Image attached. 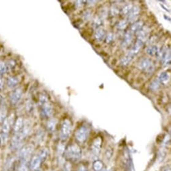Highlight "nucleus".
Listing matches in <instances>:
<instances>
[{
    "instance_id": "f257e3e1",
    "label": "nucleus",
    "mask_w": 171,
    "mask_h": 171,
    "mask_svg": "<svg viewBox=\"0 0 171 171\" xmlns=\"http://www.w3.org/2000/svg\"><path fill=\"white\" fill-rule=\"evenodd\" d=\"M65 155L68 159L78 160L81 157L82 150L79 146L76 144H72L69 145L65 150Z\"/></svg>"
},
{
    "instance_id": "f03ea898",
    "label": "nucleus",
    "mask_w": 171,
    "mask_h": 171,
    "mask_svg": "<svg viewBox=\"0 0 171 171\" xmlns=\"http://www.w3.org/2000/svg\"><path fill=\"white\" fill-rule=\"evenodd\" d=\"M73 126L71 122L68 119H65L60 124L59 136L61 140H65L68 138L72 131Z\"/></svg>"
},
{
    "instance_id": "7ed1b4c3",
    "label": "nucleus",
    "mask_w": 171,
    "mask_h": 171,
    "mask_svg": "<svg viewBox=\"0 0 171 171\" xmlns=\"http://www.w3.org/2000/svg\"><path fill=\"white\" fill-rule=\"evenodd\" d=\"M90 134V128L88 126L83 124L76 130L74 136L75 139L79 143H83L86 141Z\"/></svg>"
},
{
    "instance_id": "20e7f679",
    "label": "nucleus",
    "mask_w": 171,
    "mask_h": 171,
    "mask_svg": "<svg viewBox=\"0 0 171 171\" xmlns=\"http://www.w3.org/2000/svg\"><path fill=\"white\" fill-rule=\"evenodd\" d=\"M102 146V139L101 137H97L93 141L91 146L90 155L91 158L93 160H97L101 152Z\"/></svg>"
},
{
    "instance_id": "39448f33",
    "label": "nucleus",
    "mask_w": 171,
    "mask_h": 171,
    "mask_svg": "<svg viewBox=\"0 0 171 171\" xmlns=\"http://www.w3.org/2000/svg\"><path fill=\"white\" fill-rule=\"evenodd\" d=\"M34 151V147L29 144L24 146V147L20 149L19 152V159L20 160L21 163H26L30 159V156Z\"/></svg>"
},
{
    "instance_id": "423d86ee",
    "label": "nucleus",
    "mask_w": 171,
    "mask_h": 171,
    "mask_svg": "<svg viewBox=\"0 0 171 171\" xmlns=\"http://www.w3.org/2000/svg\"><path fill=\"white\" fill-rule=\"evenodd\" d=\"M139 69L142 70H144V72L148 74H151L155 69V66L154 63H152L151 60L147 58H144L142 59L138 65Z\"/></svg>"
},
{
    "instance_id": "0eeeda50",
    "label": "nucleus",
    "mask_w": 171,
    "mask_h": 171,
    "mask_svg": "<svg viewBox=\"0 0 171 171\" xmlns=\"http://www.w3.org/2000/svg\"><path fill=\"white\" fill-rule=\"evenodd\" d=\"M23 93L21 89L17 88L13 90L10 95V101L11 104L13 105H16L22 98Z\"/></svg>"
},
{
    "instance_id": "6e6552de",
    "label": "nucleus",
    "mask_w": 171,
    "mask_h": 171,
    "mask_svg": "<svg viewBox=\"0 0 171 171\" xmlns=\"http://www.w3.org/2000/svg\"><path fill=\"white\" fill-rule=\"evenodd\" d=\"M41 108V115L43 117L49 118L52 116L54 114V107L51 103L47 102L44 105H42Z\"/></svg>"
},
{
    "instance_id": "1a4fd4ad",
    "label": "nucleus",
    "mask_w": 171,
    "mask_h": 171,
    "mask_svg": "<svg viewBox=\"0 0 171 171\" xmlns=\"http://www.w3.org/2000/svg\"><path fill=\"white\" fill-rule=\"evenodd\" d=\"M10 127H11V123L9 118H6V120L2 124V139L3 141H6L8 138Z\"/></svg>"
},
{
    "instance_id": "9d476101",
    "label": "nucleus",
    "mask_w": 171,
    "mask_h": 171,
    "mask_svg": "<svg viewBox=\"0 0 171 171\" xmlns=\"http://www.w3.org/2000/svg\"><path fill=\"white\" fill-rule=\"evenodd\" d=\"M42 162V160L38 154L34 156L33 157L31 158L30 162V169L32 171H39V170L40 169Z\"/></svg>"
},
{
    "instance_id": "9b49d317",
    "label": "nucleus",
    "mask_w": 171,
    "mask_h": 171,
    "mask_svg": "<svg viewBox=\"0 0 171 171\" xmlns=\"http://www.w3.org/2000/svg\"><path fill=\"white\" fill-rule=\"evenodd\" d=\"M130 152L128 150H126L125 152H124V159H123V162H124V166H125L126 169L127 171H131V169H132V161H131V159L130 157Z\"/></svg>"
},
{
    "instance_id": "f8f14e48",
    "label": "nucleus",
    "mask_w": 171,
    "mask_h": 171,
    "mask_svg": "<svg viewBox=\"0 0 171 171\" xmlns=\"http://www.w3.org/2000/svg\"><path fill=\"white\" fill-rule=\"evenodd\" d=\"M24 123V120L22 118V117H17L16 120L15 121V123H14L13 127V134H18L20 132L21 130L22 129Z\"/></svg>"
},
{
    "instance_id": "ddd939ff",
    "label": "nucleus",
    "mask_w": 171,
    "mask_h": 171,
    "mask_svg": "<svg viewBox=\"0 0 171 171\" xmlns=\"http://www.w3.org/2000/svg\"><path fill=\"white\" fill-rule=\"evenodd\" d=\"M135 56L134 54H132L130 51L128 52L127 54L123 56L122 59L120 60V65L122 66H127L129 65V64L132 61V60L134 59Z\"/></svg>"
},
{
    "instance_id": "4468645a",
    "label": "nucleus",
    "mask_w": 171,
    "mask_h": 171,
    "mask_svg": "<svg viewBox=\"0 0 171 171\" xmlns=\"http://www.w3.org/2000/svg\"><path fill=\"white\" fill-rule=\"evenodd\" d=\"M133 39V33L131 32L130 30H128L125 34L124 36V41L122 42V47L123 48H127L128 46L130 44V43L132 41Z\"/></svg>"
},
{
    "instance_id": "2eb2a0df",
    "label": "nucleus",
    "mask_w": 171,
    "mask_h": 171,
    "mask_svg": "<svg viewBox=\"0 0 171 171\" xmlns=\"http://www.w3.org/2000/svg\"><path fill=\"white\" fill-rule=\"evenodd\" d=\"M57 124H58V120L56 118H51L50 119L47 124H46V129L48 130L50 132H53L56 129Z\"/></svg>"
},
{
    "instance_id": "dca6fc26",
    "label": "nucleus",
    "mask_w": 171,
    "mask_h": 171,
    "mask_svg": "<svg viewBox=\"0 0 171 171\" xmlns=\"http://www.w3.org/2000/svg\"><path fill=\"white\" fill-rule=\"evenodd\" d=\"M20 80L17 77L11 76L8 78L7 80V86L10 89H13L17 87V85L19 84Z\"/></svg>"
},
{
    "instance_id": "f3484780",
    "label": "nucleus",
    "mask_w": 171,
    "mask_h": 171,
    "mask_svg": "<svg viewBox=\"0 0 171 171\" xmlns=\"http://www.w3.org/2000/svg\"><path fill=\"white\" fill-rule=\"evenodd\" d=\"M144 27V23L142 21H136V22H134L132 24H131V28H130V31L132 33L134 32H138L140 31L142 28Z\"/></svg>"
},
{
    "instance_id": "a211bd4d",
    "label": "nucleus",
    "mask_w": 171,
    "mask_h": 171,
    "mask_svg": "<svg viewBox=\"0 0 171 171\" xmlns=\"http://www.w3.org/2000/svg\"><path fill=\"white\" fill-rule=\"evenodd\" d=\"M140 13V8L138 6L132 7V8L130 10V12L127 14V18L130 21L134 20L138 16Z\"/></svg>"
},
{
    "instance_id": "6ab92c4d",
    "label": "nucleus",
    "mask_w": 171,
    "mask_h": 171,
    "mask_svg": "<svg viewBox=\"0 0 171 171\" xmlns=\"http://www.w3.org/2000/svg\"><path fill=\"white\" fill-rule=\"evenodd\" d=\"M105 36L106 34H105V30L100 28H98V29H97V30H96L94 36L95 38L96 39V40L101 42L103 40H104L105 38Z\"/></svg>"
},
{
    "instance_id": "aec40b11",
    "label": "nucleus",
    "mask_w": 171,
    "mask_h": 171,
    "mask_svg": "<svg viewBox=\"0 0 171 171\" xmlns=\"http://www.w3.org/2000/svg\"><path fill=\"white\" fill-rule=\"evenodd\" d=\"M160 52V50L157 46L152 45L149 46V47L146 49V52L147 54L150 56H156L158 55Z\"/></svg>"
},
{
    "instance_id": "412c9836",
    "label": "nucleus",
    "mask_w": 171,
    "mask_h": 171,
    "mask_svg": "<svg viewBox=\"0 0 171 171\" xmlns=\"http://www.w3.org/2000/svg\"><path fill=\"white\" fill-rule=\"evenodd\" d=\"M103 162L100 160H95L93 163V169L94 171H102L103 169Z\"/></svg>"
},
{
    "instance_id": "4be33fe9",
    "label": "nucleus",
    "mask_w": 171,
    "mask_h": 171,
    "mask_svg": "<svg viewBox=\"0 0 171 171\" xmlns=\"http://www.w3.org/2000/svg\"><path fill=\"white\" fill-rule=\"evenodd\" d=\"M160 84H161V83H160V82L158 81V79H154L151 82V83L150 84V85H149L150 89L152 91H157L160 87Z\"/></svg>"
},
{
    "instance_id": "5701e85b",
    "label": "nucleus",
    "mask_w": 171,
    "mask_h": 171,
    "mask_svg": "<svg viewBox=\"0 0 171 171\" xmlns=\"http://www.w3.org/2000/svg\"><path fill=\"white\" fill-rule=\"evenodd\" d=\"M49 154V151L47 148H42L40 151L38 155L40 156V158L42 159V161H44L46 158H47Z\"/></svg>"
},
{
    "instance_id": "b1692460",
    "label": "nucleus",
    "mask_w": 171,
    "mask_h": 171,
    "mask_svg": "<svg viewBox=\"0 0 171 171\" xmlns=\"http://www.w3.org/2000/svg\"><path fill=\"white\" fill-rule=\"evenodd\" d=\"M158 79L160 82V83H166L169 80V74L166 72L161 73L158 76Z\"/></svg>"
},
{
    "instance_id": "393cba45",
    "label": "nucleus",
    "mask_w": 171,
    "mask_h": 171,
    "mask_svg": "<svg viewBox=\"0 0 171 171\" xmlns=\"http://www.w3.org/2000/svg\"><path fill=\"white\" fill-rule=\"evenodd\" d=\"M47 102H48V96L45 93H44L40 94V96H39V99H38V104L40 105V107H42Z\"/></svg>"
},
{
    "instance_id": "a878e982",
    "label": "nucleus",
    "mask_w": 171,
    "mask_h": 171,
    "mask_svg": "<svg viewBox=\"0 0 171 171\" xmlns=\"http://www.w3.org/2000/svg\"><path fill=\"white\" fill-rule=\"evenodd\" d=\"M7 110L5 108H2L0 109V124H3L6 120Z\"/></svg>"
},
{
    "instance_id": "bb28decb",
    "label": "nucleus",
    "mask_w": 171,
    "mask_h": 171,
    "mask_svg": "<svg viewBox=\"0 0 171 171\" xmlns=\"http://www.w3.org/2000/svg\"><path fill=\"white\" fill-rule=\"evenodd\" d=\"M8 70V67H7L6 63L3 61L0 62V75L4 74Z\"/></svg>"
},
{
    "instance_id": "cd10ccee",
    "label": "nucleus",
    "mask_w": 171,
    "mask_h": 171,
    "mask_svg": "<svg viewBox=\"0 0 171 171\" xmlns=\"http://www.w3.org/2000/svg\"><path fill=\"white\" fill-rule=\"evenodd\" d=\"M26 111L28 113H32L34 112V103L29 101L28 102L26 103Z\"/></svg>"
},
{
    "instance_id": "c85d7f7f",
    "label": "nucleus",
    "mask_w": 171,
    "mask_h": 171,
    "mask_svg": "<svg viewBox=\"0 0 171 171\" xmlns=\"http://www.w3.org/2000/svg\"><path fill=\"white\" fill-rule=\"evenodd\" d=\"M131 8H132V6L131 4H126L123 7L122 10H121V13L122 14H128V13L130 12Z\"/></svg>"
},
{
    "instance_id": "c756f323",
    "label": "nucleus",
    "mask_w": 171,
    "mask_h": 171,
    "mask_svg": "<svg viewBox=\"0 0 171 171\" xmlns=\"http://www.w3.org/2000/svg\"><path fill=\"white\" fill-rule=\"evenodd\" d=\"M127 21L126 20H122V21H120V22L117 24V28H118V29H120V30H123L127 26Z\"/></svg>"
},
{
    "instance_id": "7c9ffc66",
    "label": "nucleus",
    "mask_w": 171,
    "mask_h": 171,
    "mask_svg": "<svg viewBox=\"0 0 171 171\" xmlns=\"http://www.w3.org/2000/svg\"><path fill=\"white\" fill-rule=\"evenodd\" d=\"M114 38V35L112 33H109L108 34H107L105 36V40L107 42V43H110V42H112V40H113Z\"/></svg>"
},
{
    "instance_id": "2f4dec72",
    "label": "nucleus",
    "mask_w": 171,
    "mask_h": 171,
    "mask_svg": "<svg viewBox=\"0 0 171 171\" xmlns=\"http://www.w3.org/2000/svg\"><path fill=\"white\" fill-rule=\"evenodd\" d=\"M91 12L89 10H87V11H85L83 12V17L84 20H89L91 17Z\"/></svg>"
},
{
    "instance_id": "473e14b6",
    "label": "nucleus",
    "mask_w": 171,
    "mask_h": 171,
    "mask_svg": "<svg viewBox=\"0 0 171 171\" xmlns=\"http://www.w3.org/2000/svg\"><path fill=\"white\" fill-rule=\"evenodd\" d=\"M7 65V67H8V70H12L14 66L16 65V63L13 61V60H9V62L8 63H6Z\"/></svg>"
},
{
    "instance_id": "72a5a7b5",
    "label": "nucleus",
    "mask_w": 171,
    "mask_h": 171,
    "mask_svg": "<svg viewBox=\"0 0 171 171\" xmlns=\"http://www.w3.org/2000/svg\"><path fill=\"white\" fill-rule=\"evenodd\" d=\"M18 171H28V168L26 163H21L18 169Z\"/></svg>"
},
{
    "instance_id": "f704fd0d",
    "label": "nucleus",
    "mask_w": 171,
    "mask_h": 171,
    "mask_svg": "<svg viewBox=\"0 0 171 171\" xmlns=\"http://www.w3.org/2000/svg\"><path fill=\"white\" fill-rule=\"evenodd\" d=\"M120 11L118 8H116V7H112V8L111 9V13L112 14V16H116L119 13Z\"/></svg>"
},
{
    "instance_id": "c9c22d12",
    "label": "nucleus",
    "mask_w": 171,
    "mask_h": 171,
    "mask_svg": "<svg viewBox=\"0 0 171 171\" xmlns=\"http://www.w3.org/2000/svg\"><path fill=\"white\" fill-rule=\"evenodd\" d=\"M77 171H87V169L84 165H81L79 167H78Z\"/></svg>"
},
{
    "instance_id": "e433bc0d",
    "label": "nucleus",
    "mask_w": 171,
    "mask_h": 171,
    "mask_svg": "<svg viewBox=\"0 0 171 171\" xmlns=\"http://www.w3.org/2000/svg\"><path fill=\"white\" fill-rule=\"evenodd\" d=\"M3 88V80L2 78L0 77V91H2Z\"/></svg>"
},
{
    "instance_id": "4c0bfd02",
    "label": "nucleus",
    "mask_w": 171,
    "mask_h": 171,
    "mask_svg": "<svg viewBox=\"0 0 171 171\" xmlns=\"http://www.w3.org/2000/svg\"><path fill=\"white\" fill-rule=\"evenodd\" d=\"M161 171H170V166L168 165L164 167Z\"/></svg>"
},
{
    "instance_id": "58836bf2",
    "label": "nucleus",
    "mask_w": 171,
    "mask_h": 171,
    "mask_svg": "<svg viewBox=\"0 0 171 171\" xmlns=\"http://www.w3.org/2000/svg\"><path fill=\"white\" fill-rule=\"evenodd\" d=\"M2 137H0V146H1V143H2Z\"/></svg>"
}]
</instances>
